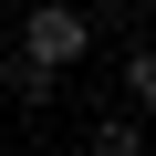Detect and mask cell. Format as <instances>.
Here are the masks:
<instances>
[{
	"mask_svg": "<svg viewBox=\"0 0 156 156\" xmlns=\"http://www.w3.org/2000/svg\"><path fill=\"white\" fill-rule=\"evenodd\" d=\"M94 146H104V156H135V146H146V115H104Z\"/></svg>",
	"mask_w": 156,
	"mask_h": 156,
	"instance_id": "277c9868",
	"label": "cell"
},
{
	"mask_svg": "<svg viewBox=\"0 0 156 156\" xmlns=\"http://www.w3.org/2000/svg\"><path fill=\"white\" fill-rule=\"evenodd\" d=\"M125 94H135V115L156 125V42H135V52H125Z\"/></svg>",
	"mask_w": 156,
	"mask_h": 156,
	"instance_id": "3957f363",
	"label": "cell"
},
{
	"mask_svg": "<svg viewBox=\"0 0 156 156\" xmlns=\"http://www.w3.org/2000/svg\"><path fill=\"white\" fill-rule=\"evenodd\" d=\"M52 83H62V73H42L31 52H11V62H0V94H11V104H52Z\"/></svg>",
	"mask_w": 156,
	"mask_h": 156,
	"instance_id": "7a4b0ae2",
	"label": "cell"
},
{
	"mask_svg": "<svg viewBox=\"0 0 156 156\" xmlns=\"http://www.w3.org/2000/svg\"><path fill=\"white\" fill-rule=\"evenodd\" d=\"M21 52L73 83V62L94 52V11H83V0H31V11H21Z\"/></svg>",
	"mask_w": 156,
	"mask_h": 156,
	"instance_id": "6da1fadb",
	"label": "cell"
}]
</instances>
